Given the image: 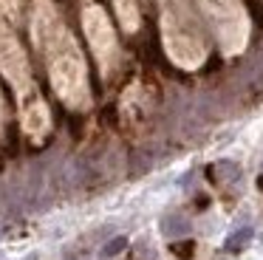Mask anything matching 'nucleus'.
<instances>
[{"instance_id":"nucleus-3","label":"nucleus","mask_w":263,"mask_h":260,"mask_svg":"<svg viewBox=\"0 0 263 260\" xmlns=\"http://www.w3.org/2000/svg\"><path fill=\"white\" fill-rule=\"evenodd\" d=\"M223 54H240L249 40V17L240 0H198Z\"/></svg>"},{"instance_id":"nucleus-9","label":"nucleus","mask_w":263,"mask_h":260,"mask_svg":"<svg viewBox=\"0 0 263 260\" xmlns=\"http://www.w3.org/2000/svg\"><path fill=\"white\" fill-rule=\"evenodd\" d=\"M0 11L6 17V26H17L23 20V0H0Z\"/></svg>"},{"instance_id":"nucleus-1","label":"nucleus","mask_w":263,"mask_h":260,"mask_svg":"<svg viewBox=\"0 0 263 260\" xmlns=\"http://www.w3.org/2000/svg\"><path fill=\"white\" fill-rule=\"evenodd\" d=\"M48 79L57 94V99L71 110H85L91 105V85H88V68L82 60V51L71 31H65L57 43H51L46 51Z\"/></svg>"},{"instance_id":"nucleus-10","label":"nucleus","mask_w":263,"mask_h":260,"mask_svg":"<svg viewBox=\"0 0 263 260\" xmlns=\"http://www.w3.org/2000/svg\"><path fill=\"white\" fill-rule=\"evenodd\" d=\"M0 127H3V96H0Z\"/></svg>"},{"instance_id":"nucleus-4","label":"nucleus","mask_w":263,"mask_h":260,"mask_svg":"<svg viewBox=\"0 0 263 260\" xmlns=\"http://www.w3.org/2000/svg\"><path fill=\"white\" fill-rule=\"evenodd\" d=\"M82 31H85V40L91 45L93 57H97L102 77H110L119 65V43H116V31L102 6L88 3L82 9Z\"/></svg>"},{"instance_id":"nucleus-2","label":"nucleus","mask_w":263,"mask_h":260,"mask_svg":"<svg viewBox=\"0 0 263 260\" xmlns=\"http://www.w3.org/2000/svg\"><path fill=\"white\" fill-rule=\"evenodd\" d=\"M161 40H164L167 57L178 68L195 71V68L204 65L206 45L190 0H167L164 17H161Z\"/></svg>"},{"instance_id":"nucleus-8","label":"nucleus","mask_w":263,"mask_h":260,"mask_svg":"<svg viewBox=\"0 0 263 260\" xmlns=\"http://www.w3.org/2000/svg\"><path fill=\"white\" fill-rule=\"evenodd\" d=\"M114 9H116V17H119L122 28H125L127 34L139 31L142 14H139V3H136V0H114Z\"/></svg>"},{"instance_id":"nucleus-5","label":"nucleus","mask_w":263,"mask_h":260,"mask_svg":"<svg viewBox=\"0 0 263 260\" xmlns=\"http://www.w3.org/2000/svg\"><path fill=\"white\" fill-rule=\"evenodd\" d=\"M0 73L6 77V82L14 88L17 99L34 94V79H31V62L26 48L20 45L17 34L9 26H0Z\"/></svg>"},{"instance_id":"nucleus-6","label":"nucleus","mask_w":263,"mask_h":260,"mask_svg":"<svg viewBox=\"0 0 263 260\" xmlns=\"http://www.w3.org/2000/svg\"><path fill=\"white\" fill-rule=\"evenodd\" d=\"M65 31H68V28H65L63 17L54 9L51 0H34V6H31V43H34V48L43 54V51L51 43H57Z\"/></svg>"},{"instance_id":"nucleus-7","label":"nucleus","mask_w":263,"mask_h":260,"mask_svg":"<svg viewBox=\"0 0 263 260\" xmlns=\"http://www.w3.org/2000/svg\"><path fill=\"white\" fill-rule=\"evenodd\" d=\"M20 124L31 141H43L51 130V113H48V105L37 90L20 99Z\"/></svg>"}]
</instances>
